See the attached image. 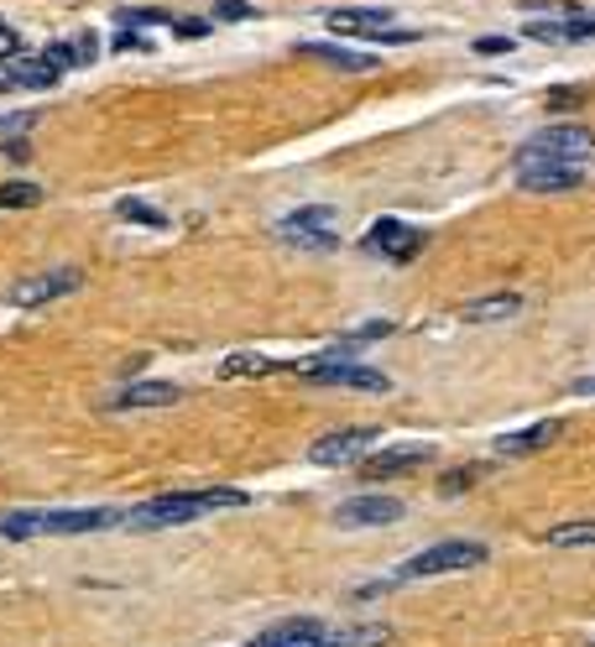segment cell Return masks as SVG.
<instances>
[{"instance_id": "5b68a950", "label": "cell", "mask_w": 595, "mask_h": 647, "mask_svg": "<svg viewBox=\"0 0 595 647\" xmlns=\"http://www.w3.org/2000/svg\"><path fill=\"white\" fill-rule=\"evenodd\" d=\"M309 382H324V386H356V392H386V376L360 366V360H304L298 366Z\"/></svg>"}, {"instance_id": "d6a6232c", "label": "cell", "mask_w": 595, "mask_h": 647, "mask_svg": "<svg viewBox=\"0 0 595 647\" xmlns=\"http://www.w3.org/2000/svg\"><path fill=\"white\" fill-rule=\"evenodd\" d=\"M574 397H595V376H580V382H574Z\"/></svg>"}, {"instance_id": "83f0119b", "label": "cell", "mask_w": 595, "mask_h": 647, "mask_svg": "<svg viewBox=\"0 0 595 647\" xmlns=\"http://www.w3.org/2000/svg\"><path fill=\"white\" fill-rule=\"evenodd\" d=\"M172 32L189 37V43H199V37H210V22H172Z\"/></svg>"}, {"instance_id": "603a6c76", "label": "cell", "mask_w": 595, "mask_h": 647, "mask_svg": "<svg viewBox=\"0 0 595 647\" xmlns=\"http://www.w3.org/2000/svg\"><path fill=\"white\" fill-rule=\"evenodd\" d=\"M272 371H283V366L266 356H225V366H219V376H272Z\"/></svg>"}, {"instance_id": "4fadbf2b", "label": "cell", "mask_w": 595, "mask_h": 647, "mask_svg": "<svg viewBox=\"0 0 595 647\" xmlns=\"http://www.w3.org/2000/svg\"><path fill=\"white\" fill-rule=\"evenodd\" d=\"M324 637H330V626L324 622H313V616H293V622L266 626L251 647H324Z\"/></svg>"}, {"instance_id": "f546056e", "label": "cell", "mask_w": 595, "mask_h": 647, "mask_svg": "<svg viewBox=\"0 0 595 647\" xmlns=\"http://www.w3.org/2000/svg\"><path fill=\"white\" fill-rule=\"evenodd\" d=\"M22 48V37H16V32H11V26L0 22V58H11V52Z\"/></svg>"}, {"instance_id": "ba28073f", "label": "cell", "mask_w": 595, "mask_h": 647, "mask_svg": "<svg viewBox=\"0 0 595 647\" xmlns=\"http://www.w3.org/2000/svg\"><path fill=\"white\" fill-rule=\"evenodd\" d=\"M366 251L392 256V262H407V256L424 251V230H413V225H403V219H377V225L366 230Z\"/></svg>"}, {"instance_id": "d6986e66", "label": "cell", "mask_w": 595, "mask_h": 647, "mask_svg": "<svg viewBox=\"0 0 595 647\" xmlns=\"http://www.w3.org/2000/svg\"><path fill=\"white\" fill-rule=\"evenodd\" d=\"M167 403H178V386L172 382H136V386H126L116 397V408H167Z\"/></svg>"}, {"instance_id": "30bf717a", "label": "cell", "mask_w": 595, "mask_h": 647, "mask_svg": "<svg viewBox=\"0 0 595 647\" xmlns=\"http://www.w3.org/2000/svg\"><path fill=\"white\" fill-rule=\"evenodd\" d=\"M397 517H403L397 496H350V502H340V512H334L340 528H386Z\"/></svg>"}, {"instance_id": "9a60e30c", "label": "cell", "mask_w": 595, "mask_h": 647, "mask_svg": "<svg viewBox=\"0 0 595 647\" xmlns=\"http://www.w3.org/2000/svg\"><path fill=\"white\" fill-rule=\"evenodd\" d=\"M559 433H564V423H554V418H548V423H533V429H523V433H501L497 450H501V455H512V459H523V455H538V450H548Z\"/></svg>"}, {"instance_id": "7402d4cb", "label": "cell", "mask_w": 595, "mask_h": 647, "mask_svg": "<svg viewBox=\"0 0 595 647\" xmlns=\"http://www.w3.org/2000/svg\"><path fill=\"white\" fill-rule=\"evenodd\" d=\"M95 52H99V43H95V37H73V43H63V48L52 43V48L43 52V58H48V63H52L58 73H69V69H79V63H90Z\"/></svg>"}, {"instance_id": "cb8c5ba5", "label": "cell", "mask_w": 595, "mask_h": 647, "mask_svg": "<svg viewBox=\"0 0 595 647\" xmlns=\"http://www.w3.org/2000/svg\"><path fill=\"white\" fill-rule=\"evenodd\" d=\"M43 189L37 183H0V209H37Z\"/></svg>"}, {"instance_id": "484cf974", "label": "cell", "mask_w": 595, "mask_h": 647, "mask_svg": "<svg viewBox=\"0 0 595 647\" xmlns=\"http://www.w3.org/2000/svg\"><path fill=\"white\" fill-rule=\"evenodd\" d=\"M116 215H120V219H131V225H152V230H163V225H167L163 209H146V204H136V199H120Z\"/></svg>"}, {"instance_id": "1f68e13d", "label": "cell", "mask_w": 595, "mask_h": 647, "mask_svg": "<svg viewBox=\"0 0 595 647\" xmlns=\"http://www.w3.org/2000/svg\"><path fill=\"white\" fill-rule=\"evenodd\" d=\"M507 48H512L507 37H480V43H476V52H486V58H491V52H507Z\"/></svg>"}, {"instance_id": "d4e9b609", "label": "cell", "mask_w": 595, "mask_h": 647, "mask_svg": "<svg viewBox=\"0 0 595 647\" xmlns=\"http://www.w3.org/2000/svg\"><path fill=\"white\" fill-rule=\"evenodd\" d=\"M544 543H554V549H574V543H595V523H559L554 532H544Z\"/></svg>"}, {"instance_id": "3957f363", "label": "cell", "mask_w": 595, "mask_h": 647, "mask_svg": "<svg viewBox=\"0 0 595 647\" xmlns=\"http://www.w3.org/2000/svg\"><path fill=\"white\" fill-rule=\"evenodd\" d=\"M595 146L591 125H544L523 142V168L527 163H580Z\"/></svg>"}, {"instance_id": "5bb4252c", "label": "cell", "mask_w": 595, "mask_h": 647, "mask_svg": "<svg viewBox=\"0 0 595 647\" xmlns=\"http://www.w3.org/2000/svg\"><path fill=\"white\" fill-rule=\"evenodd\" d=\"M63 73L48 58H5L0 63V89H52Z\"/></svg>"}, {"instance_id": "4316f807", "label": "cell", "mask_w": 595, "mask_h": 647, "mask_svg": "<svg viewBox=\"0 0 595 647\" xmlns=\"http://www.w3.org/2000/svg\"><path fill=\"white\" fill-rule=\"evenodd\" d=\"M215 16L219 22H246V16H257V5H246V0H219Z\"/></svg>"}, {"instance_id": "9c48e42d", "label": "cell", "mask_w": 595, "mask_h": 647, "mask_svg": "<svg viewBox=\"0 0 595 647\" xmlns=\"http://www.w3.org/2000/svg\"><path fill=\"white\" fill-rule=\"evenodd\" d=\"M126 523V512H110V506H79V512H43V532H58V538H79V532H105Z\"/></svg>"}, {"instance_id": "7c38bea8", "label": "cell", "mask_w": 595, "mask_h": 647, "mask_svg": "<svg viewBox=\"0 0 595 647\" xmlns=\"http://www.w3.org/2000/svg\"><path fill=\"white\" fill-rule=\"evenodd\" d=\"M371 444H377V429H340V433H324L309 450V459L313 465H350V459H360V450H371Z\"/></svg>"}, {"instance_id": "7a4b0ae2", "label": "cell", "mask_w": 595, "mask_h": 647, "mask_svg": "<svg viewBox=\"0 0 595 647\" xmlns=\"http://www.w3.org/2000/svg\"><path fill=\"white\" fill-rule=\"evenodd\" d=\"M486 559H491V549H486V543H471V538H450V543H433V549L413 553L403 570H397V579L460 575V570H476V564H486Z\"/></svg>"}, {"instance_id": "8992f818", "label": "cell", "mask_w": 595, "mask_h": 647, "mask_svg": "<svg viewBox=\"0 0 595 647\" xmlns=\"http://www.w3.org/2000/svg\"><path fill=\"white\" fill-rule=\"evenodd\" d=\"M277 236H283L287 245H298V251H334V245H340V236L330 230V209H298V215L283 219Z\"/></svg>"}, {"instance_id": "277c9868", "label": "cell", "mask_w": 595, "mask_h": 647, "mask_svg": "<svg viewBox=\"0 0 595 647\" xmlns=\"http://www.w3.org/2000/svg\"><path fill=\"white\" fill-rule=\"evenodd\" d=\"M330 32L340 37H366V43H413L418 32H403L392 22V11H377V5H345V11H330L324 16Z\"/></svg>"}, {"instance_id": "ac0fdd59", "label": "cell", "mask_w": 595, "mask_h": 647, "mask_svg": "<svg viewBox=\"0 0 595 647\" xmlns=\"http://www.w3.org/2000/svg\"><path fill=\"white\" fill-rule=\"evenodd\" d=\"M429 465V450L413 444V450H392V455H371L366 459V480H386V476H403V470H418Z\"/></svg>"}, {"instance_id": "52a82bcc", "label": "cell", "mask_w": 595, "mask_h": 647, "mask_svg": "<svg viewBox=\"0 0 595 647\" xmlns=\"http://www.w3.org/2000/svg\"><path fill=\"white\" fill-rule=\"evenodd\" d=\"M79 266H58V272H43V277H32V283H16V292H11V303L16 309H43V303H52V298H69V292H79Z\"/></svg>"}, {"instance_id": "e0dca14e", "label": "cell", "mask_w": 595, "mask_h": 647, "mask_svg": "<svg viewBox=\"0 0 595 647\" xmlns=\"http://www.w3.org/2000/svg\"><path fill=\"white\" fill-rule=\"evenodd\" d=\"M527 37L538 43H595V16H570V22H533Z\"/></svg>"}, {"instance_id": "f1b7e54d", "label": "cell", "mask_w": 595, "mask_h": 647, "mask_svg": "<svg viewBox=\"0 0 595 647\" xmlns=\"http://www.w3.org/2000/svg\"><path fill=\"white\" fill-rule=\"evenodd\" d=\"M120 22H131V26H136V22H142V26H163L167 16H163V11H126Z\"/></svg>"}, {"instance_id": "836d02e7", "label": "cell", "mask_w": 595, "mask_h": 647, "mask_svg": "<svg viewBox=\"0 0 595 647\" xmlns=\"http://www.w3.org/2000/svg\"><path fill=\"white\" fill-rule=\"evenodd\" d=\"M591 647H595V643H591Z\"/></svg>"}, {"instance_id": "6da1fadb", "label": "cell", "mask_w": 595, "mask_h": 647, "mask_svg": "<svg viewBox=\"0 0 595 647\" xmlns=\"http://www.w3.org/2000/svg\"><path fill=\"white\" fill-rule=\"evenodd\" d=\"M225 506H246V491L236 486H210V491H178V496H157V502H142L126 512L131 528H178V523H193V517H210V512H225Z\"/></svg>"}, {"instance_id": "4dcf8cb0", "label": "cell", "mask_w": 595, "mask_h": 647, "mask_svg": "<svg viewBox=\"0 0 595 647\" xmlns=\"http://www.w3.org/2000/svg\"><path fill=\"white\" fill-rule=\"evenodd\" d=\"M580 99H585V89H554L548 105H580Z\"/></svg>"}, {"instance_id": "44dd1931", "label": "cell", "mask_w": 595, "mask_h": 647, "mask_svg": "<svg viewBox=\"0 0 595 647\" xmlns=\"http://www.w3.org/2000/svg\"><path fill=\"white\" fill-rule=\"evenodd\" d=\"M392 643V632L377 622H366V626H340L334 632L330 626V637H324V647H386Z\"/></svg>"}, {"instance_id": "2e32d148", "label": "cell", "mask_w": 595, "mask_h": 647, "mask_svg": "<svg viewBox=\"0 0 595 647\" xmlns=\"http://www.w3.org/2000/svg\"><path fill=\"white\" fill-rule=\"evenodd\" d=\"M517 313H523V298L517 292H497V298H471L460 309V319L465 324H501V319H517Z\"/></svg>"}, {"instance_id": "ffe728a7", "label": "cell", "mask_w": 595, "mask_h": 647, "mask_svg": "<svg viewBox=\"0 0 595 647\" xmlns=\"http://www.w3.org/2000/svg\"><path fill=\"white\" fill-rule=\"evenodd\" d=\"M304 52H309V58H319V63H334V69H350V73H377V63H371V52L330 48V43H304Z\"/></svg>"}, {"instance_id": "8fae6325", "label": "cell", "mask_w": 595, "mask_h": 647, "mask_svg": "<svg viewBox=\"0 0 595 647\" xmlns=\"http://www.w3.org/2000/svg\"><path fill=\"white\" fill-rule=\"evenodd\" d=\"M517 183L527 193H564L585 183V168L580 163H527V168H517Z\"/></svg>"}]
</instances>
